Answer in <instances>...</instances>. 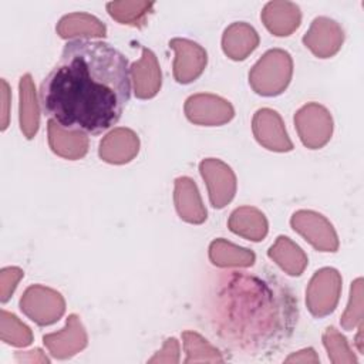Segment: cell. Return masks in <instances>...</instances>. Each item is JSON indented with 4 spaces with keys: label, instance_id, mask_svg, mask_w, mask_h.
I'll use <instances>...</instances> for the list:
<instances>
[{
    "label": "cell",
    "instance_id": "obj_1",
    "mask_svg": "<svg viewBox=\"0 0 364 364\" xmlns=\"http://www.w3.org/2000/svg\"><path fill=\"white\" fill-rule=\"evenodd\" d=\"M43 112L61 128L98 135L114 127L131 97L122 53L104 41H68L40 85Z\"/></svg>",
    "mask_w": 364,
    "mask_h": 364
},
{
    "label": "cell",
    "instance_id": "obj_2",
    "mask_svg": "<svg viewBox=\"0 0 364 364\" xmlns=\"http://www.w3.org/2000/svg\"><path fill=\"white\" fill-rule=\"evenodd\" d=\"M206 311L215 336L249 355L279 347L299 317L297 299L276 276L240 270L220 272L213 279Z\"/></svg>",
    "mask_w": 364,
    "mask_h": 364
},
{
    "label": "cell",
    "instance_id": "obj_3",
    "mask_svg": "<svg viewBox=\"0 0 364 364\" xmlns=\"http://www.w3.org/2000/svg\"><path fill=\"white\" fill-rule=\"evenodd\" d=\"M291 75V55L282 48H272L249 71V84L259 95L276 97L287 88Z\"/></svg>",
    "mask_w": 364,
    "mask_h": 364
},
{
    "label": "cell",
    "instance_id": "obj_4",
    "mask_svg": "<svg viewBox=\"0 0 364 364\" xmlns=\"http://www.w3.org/2000/svg\"><path fill=\"white\" fill-rule=\"evenodd\" d=\"M20 310L36 324L44 327L54 324L65 311V300L57 290L33 284L27 287L20 299Z\"/></svg>",
    "mask_w": 364,
    "mask_h": 364
},
{
    "label": "cell",
    "instance_id": "obj_5",
    "mask_svg": "<svg viewBox=\"0 0 364 364\" xmlns=\"http://www.w3.org/2000/svg\"><path fill=\"white\" fill-rule=\"evenodd\" d=\"M341 283V274L333 267H323L313 274L306 289V304L314 317H326L336 310Z\"/></svg>",
    "mask_w": 364,
    "mask_h": 364
},
{
    "label": "cell",
    "instance_id": "obj_6",
    "mask_svg": "<svg viewBox=\"0 0 364 364\" xmlns=\"http://www.w3.org/2000/svg\"><path fill=\"white\" fill-rule=\"evenodd\" d=\"M294 125L300 141L310 149L323 148L333 134L331 114L317 102L303 105L294 114Z\"/></svg>",
    "mask_w": 364,
    "mask_h": 364
},
{
    "label": "cell",
    "instance_id": "obj_7",
    "mask_svg": "<svg viewBox=\"0 0 364 364\" xmlns=\"http://www.w3.org/2000/svg\"><path fill=\"white\" fill-rule=\"evenodd\" d=\"M294 232L301 235L316 250L337 252L338 237L330 220L314 210H297L290 219Z\"/></svg>",
    "mask_w": 364,
    "mask_h": 364
},
{
    "label": "cell",
    "instance_id": "obj_8",
    "mask_svg": "<svg viewBox=\"0 0 364 364\" xmlns=\"http://www.w3.org/2000/svg\"><path fill=\"white\" fill-rule=\"evenodd\" d=\"M183 111L191 122L205 127L223 125L235 117V109L228 100L205 92L188 97Z\"/></svg>",
    "mask_w": 364,
    "mask_h": 364
},
{
    "label": "cell",
    "instance_id": "obj_9",
    "mask_svg": "<svg viewBox=\"0 0 364 364\" xmlns=\"http://www.w3.org/2000/svg\"><path fill=\"white\" fill-rule=\"evenodd\" d=\"M199 172L208 186L210 205L216 209L225 208L236 193V175L232 168L220 159L206 158L199 164Z\"/></svg>",
    "mask_w": 364,
    "mask_h": 364
},
{
    "label": "cell",
    "instance_id": "obj_10",
    "mask_svg": "<svg viewBox=\"0 0 364 364\" xmlns=\"http://www.w3.org/2000/svg\"><path fill=\"white\" fill-rule=\"evenodd\" d=\"M169 47L175 51L173 77L179 84L195 81L205 70L208 63L206 50L188 38H172Z\"/></svg>",
    "mask_w": 364,
    "mask_h": 364
},
{
    "label": "cell",
    "instance_id": "obj_11",
    "mask_svg": "<svg viewBox=\"0 0 364 364\" xmlns=\"http://www.w3.org/2000/svg\"><path fill=\"white\" fill-rule=\"evenodd\" d=\"M252 131L256 141L269 151L289 152L293 149L282 117L270 108H260L252 119Z\"/></svg>",
    "mask_w": 364,
    "mask_h": 364
},
{
    "label": "cell",
    "instance_id": "obj_12",
    "mask_svg": "<svg viewBox=\"0 0 364 364\" xmlns=\"http://www.w3.org/2000/svg\"><path fill=\"white\" fill-rule=\"evenodd\" d=\"M343 41L341 26L328 17H316L303 36V44L318 58H330L337 54Z\"/></svg>",
    "mask_w": 364,
    "mask_h": 364
},
{
    "label": "cell",
    "instance_id": "obj_13",
    "mask_svg": "<svg viewBox=\"0 0 364 364\" xmlns=\"http://www.w3.org/2000/svg\"><path fill=\"white\" fill-rule=\"evenodd\" d=\"M43 343L53 357L64 360L84 350L87 347L88 337L80 317L77 314H70L64 328L57 333L43 336Z\"/></svg>",
    "mask_w": 364,
    "mask_h": 364
},
{
    "label": "cell",
    "instance_id": "obj_14",
    "mask_svg": "<svg viewBox=\"0 0 364 364\" xmlns=\"http://www.w3.org/2000/svg\"><path fill=\"white\" fill-rule=\"evenodd\" d=\"M129 74L136 98L149 100L161 90V67L156 55L149 48H142V55L129 67Z\"/></svg>",
    "mask_w": 364,
    "mask_h": 364
},
{
    "label": "cell",
    "instance_id": "obj_15",
    "mask_svg": "<svg viewBox=\"0 0 364 364\" xmlns=\"http://www.w3.org/2000/svg\"><path fill=\"white\" fill-rule=\"evenodd\" d=\"M139 152V138L129 128H114L100 142L98 155L104 162L122 165L132 161Z\"/></svg>",
    "mask_w": 364,
    "mask_h": 364
},
{
    "label": "cell",
    "instance_id": "obj_16",
    "mask_svg": "<svg viewBox=\"0 0 364 364\" xmlns=\"http://www.w3.org/2000/svg\"><path fill=\"white\" fill-rule=\"evenodd\" d=\"M173 202L182 220L192 225H200L206 220V209L193 179L188 176L175 179Z\"/></svg>",
    "mask_w": 364,
    "mask_h": 364
},
{
    "label": "cell",
    "instance_id": "obj_17",
    "mask_svg": "<svg viewBox=\"0 0 364 364\" xmlns=\"http://www.w3.org/2000/svg\"><path fill=\"white\" fill-rule=\"evenodd\" d=\"M260 18L264 27L273 36L286 37L299 28L301 21V13L296 3L269 1L263 7Z\"/></svg>",
    "mask_w": 364,
    "mask_h": 364
},
{
    "label": "cell",
    "instance_id": "obj_18",
    "mask_svg": "<svg viewBox=\"0 0 364 364\" xmlns=\"http://www.w3.org/2000/svg\"><path fill=\"white\" fill-rule=\"evenodd\" d=\"M47 134L51 151L64 159L75 161L85 156L88 152L90 141L87 134L64 129L53 119L47 122Z\"/></svg>",
    "mask_w": 364,
    "mask_h": 364
},
{
    "label": "cell",
    "instance_id": "obj_19",
    "mask_svg": "<svg viewBox=\"0 0 364 364\" xmlns=\"http://www.w3.org/2000/svg\"><path fill=\"white\" fill-rule=\"evenodd\" d=\"M257 31L245 21L232 23L222 36L223 53L235 61L245 60L259 46Z\"/></svg>",
    "mask_w": 364,
    "mask_h": 364
},
{
    "label": "cell",
    "instance_id": "obj_20",
    "mask_svg": "<svg viewBox=\"0 0 364 364\" xmlns=\"http://www.w3.org/2000/svg\"><path fill=\"white\" fill-rule=\"evenodd\" d=\"M228 228L237 236L252 242H260L267 235L269 223L266 216L257 208L240 206L230 213Z\"/></svg>",
    "mask_w": 364,
    "mask_h": 364
},
{
    "label": "cell",
    "instance_id": "obj_21",
    "mask_svg": "<svg viewBox=\"0 0 364 364\" xmlns=\"http://www.w3.org/2000/svg\"><path fill=\"white\" fill-rule=\"evenodd\" d=\"M57 34L61 38H75L82 37L92 38V37H105L107 27L105 24L92 14L88 13H70L60 18L57 23Z\"/></svg>",
    "mask_w": 364,
    "mask_h": 364
},
{
    "label": "cell",
    "instance_id": "obj_22",
    "mask_svg": "<svg viewBox=\"0 0 364 364\" xmlns=\"http://www.w3.org/2000/svg\"><path fill=\"white\" fill-rule=\"evenodd\" d=\"M267 256L290 276H300L309 263L303 249L283 235L277 236L276 242L267 250Z\"/></svg>",
    "mask_w": 364,
    "mask_h": 364
},
{
    "label": "cell",
    "instance_id": "obj_23",
    "mask_svg": "<svg viewBox=\"0 0 364 364\" xmlns=\"http://www.w3.org/2000/svg\"><path fill=\"white\" fill-rule=\"evenodd\" d=\"M20 129L26 138L31 139L40 127V107L36 95L34 82L30 74H24L20 78Z\"/></svg>",
    "mask_w": 364,
    "mask_h": 364
},
{
    "label": "cell",
    "instance_id": "obj_24",
    "mask_svg": "<svg viewBox=\"0 0 364 364\" xmlns=\"http://www.w3.org/2000/svg\"><path fill=\"white\" fill-rule=\"evenodd\" d=\"M209 259L218 267H250L256 260V255L250 249L219 237L209 245Z\"/></svg>",
    "mask_w": 364,
    "mask_h": 364
},
{
    "label": "cell",
    "instance_id": "obj_25",
    "mask_svg": "<svg viewBox=\"0 0 364 364\" xmlns=\"http://www.w3.org/2000/svg\"><path fill=\"white\" fill-rule=\"evenodd\" d=\"M152 1H111L107 3L109 16L119 24L132 27H142L146 21V16L152 11Z\"/></svg>",
    "mask_w": 364,
    "mask_h": 364
},
{
    "label": "cell",
    "instance_id": "obj_26",
    "mask_svg": "<svg viewBox=\"0 0 364 364\" xmlns=\"http://www.w3.org/2000/svg\"><path fill=\"white\" fill-rule=\"evenodd\" d=\"M183 350L186 353L185 363H223V357L216 347L208 343L200 334L195 331L182 333Z\"/></svg>",
    "mask_w": 364,
    "mask_h": 364
},
{
    "label": "cell",
    "instance_id": "obj_27",
    "mask_svg": "<svg viewBox=\"0 0 364 364\" xmlns=\"http://www.w3.org/2000/svg\"><path fill=\"white\" fill-rule=\"evenodd\" d=\"M1 341L14 347H27L33 341L31 330L13 313L1 310L0 313Z\"/></svg>",
    "mask_w": 364,
    "mask_h": 364
},
{
    "label": "cell",
    "instance_id": "obj_28",
    "mask_svg": "<svg viewBox=\"0 0 364 364\" xmlns=\"http://www.w3.org/2000/svg\"><path fill=\"white\" fill-rule=\"evenodd\" d=\"M323 344L327 350L328 358L334 364H355L357 357L351 351L346 337L336 328L327 327L323 334Z\"/></svg>",
    "mask_w": 364,
    "mask_h": 364
},
{
    "label": "cell",
    "instance_id": "obj_29",
    "mask_svg": "<svg viewBox=\"0 0 364 364\" xmlns=\"http://www.w3.org/2000/svg\"><path fill=\"white\" fill-rule=\"evenodd\" d=\"M363 323V279L358 277L351 283L350 299L346 311L340 318L344 330H354Z\"/></svg>",
    "mask_w": 364,
    "mask_h": 364
},
{
    "label": "cell",
    "instance_id": "obj_30",
    "mask_svg": "<svg viewBox=\"0 0 364 364\" xmlns=\"http://www.w3.org/2000/svg\"><path fill=\"white\" fill-rule=\"evenodd\" d=\"M24 272L20 267L9 266L0 272V300L6 303L14 293L18 282L23 279Z\"/></svg>",
    "mask_w": 364,
    "mask_h": 364
},
{
    "label": "cell",
    "instance_id": "obj_31",
    "mask_svg": "<svg viewBox=\"0 0 364 364\" xmlns=\"http://www.w3.org/2000/svg\"><path fill=\"white\" fill-rule=\"evenodd\" d=\"M179 361V343L175 337H169L165 340L162 348L155 353L148 363H171L175 364Z\"/></svg>",
    "mask_w": 364,
    "mask_h": 364
},
{
    "label": "cell",
    "instance_id": "obj_32",
    "mask_svg": "<svg viewBox=\"0 0 364 364\" xmlns=\"http://www.w3.org/2000/svg\"><path fill=\"white\" fill-rule=\"evenodd\" d=\"M10 98L11 91L7 84V81L1 80V131H4L9 125V117H10Z\"/></svg>",
    "mask_w": 364,
    "mask_h": 364
},
{
    "label": "cell",
    "instance_id": "obj_33",
    "mask_svg": "<svg viewBox=\"0 0 364 364\" xmlns=\"http://www.w3.org/2000/svg\"><path fill=\"white\" fill-rule=\"evenodd\" d=\"M17 363H50L40 348L31 351H16Z\"/></svg>",
    "mask_w": 364,
    "mask_h": 364
},
{
    "label": "cell",
    "instance_id": "obj_34",
    "mask_svg": "<svg viewBox=\"0 0 364 364\" xmlns=\"http://www.w3.org/2000/svg\"><path fill=\"white\" fill-rule=\"evenodd\" d=\"M318 357L313 348H304L297 351L296 354H291L286 358V363H318Z\"/></svg>",
    "mask_w": 364,
    "mask_h": 364
},
{
    "label": "cell",
    "instance_id": "obj_35",
    "mask_svg": "<svg viewBox=\"0 0 364 364\" xmlns=\"http://www.w3.org/2000/svg\"><path fill=\"white\" fill-rule=\"evenodd\" d=\"M357 337H355V344H357V348H358V351L360 353H363L364 351V348H363V323L357 327Z\"/></svg>",
    "mask_w": 364,
    "mask_h": 364
}]
</instances>
